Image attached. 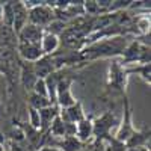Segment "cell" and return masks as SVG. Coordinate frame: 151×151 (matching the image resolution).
Here are the masks:
<instances>
[{
	"label": "cell",
	"mask_w": 151,
	"mask_h": 151,
	"mask_svg": "<svg viewBox=\"0 0 151 151\" xmlns=\"http://www.w3.org/2000/svg\"><path fill=\"white\" fill-rule=\"evenodd\" d=\"M127 71V74H137L139 77L144 80V82H147V83H150L151 82V65L150 64H145V65H136V67H133V68H130V70H125Z\"/></svg>",
	"instance_id": "22"
},
{
	"label": "cell",
	"mask_w": 151,
	"mask_h": 151,
	"mask_svg": "<svg viewBox=\"0 0 151 151\" xmlns=\"http://www.w3.org/2000/svg\"><path fill=\"white\" fill-rule=\"evenodd\" d=\"M136 129L133 127V121H132V109H130V103H129V98L124 95V116H122V122L119 125V129L116 132L115 139L125 144L127 139L132 136V133Z\"/></svg>",
	"instance_id": "5"
},
{
	"label": "cell",
	"mask_w": 151,
	"mask_h": 151,
	"mask_svg": "<svg viewBox=\"0 0 151 151\" xmlns=\"http://www.w3.org/2000/svg\"><path fill=\"white\" fill-rule=\"evenodd\" d=\"M52 20H55V11L47 2H42L41 5L29 9L27 21L30 24H35V26H38V27L45 29Z\"/></svg>",
	"instance_id": "2"
},
{
	"label": "cell",
	"mask_w": 151,
	"mask_h": 151,
	"mask_svg": "<svg viewBox=\"0 0 151 151\" xmlns=\"http://www.w3.org/2000/svg\"><path fill=\"white\" fill-rule=\"evenodd\" d=\"M45 133H48L52 137H55V139H62V137L65 136V122L59 118V115L53 119V122L50 124V127Z\"/></svg>",
	"instance_id": "18"
},
{
	"label": "cell",
	"mask_w": 151,
	"mask_h": 151,
	"mask_svg": "<svg viewBox=\"0 0 151 151\" xmlns=\"http://www.w3.org/2000/svg\"><path fill=\"white\" fill-rule=\"evenodd\" d=\"M21 74H23L21 76V80H23L24 88H26L27 91H32V88H33V85H35V82L38 79L36 76H35V71H33L32 64H27V67H24Z\"/></svg>",
	"instance_id": "20"
},
{
	"label": "cell",
	"mask_w": 151,
	"mask_h": 151,
	"mask_svg": "<svg viewBox=\"0 0 151 151\" xmlns=\"http://www.w3.org/2000/svg\"><path fill=\"white\" fill-rule=\"evenodd\" d=\"M38 112H40V130L45 133L50 127V124L53 122V119L59 115V107L56 104H50L48 107L41 109Z\"/></svg>",
	"instance_id": "15"
},
{
	"label": "cell",
	"mask_w": 151,
	"mask_h": 151,
	"mask_svg": "<svg viewBox=\"0 0 151 151\" xmlns=\"http://www.w3.org/2000/svg\"><path fill=\"white\" fill-rule=\"evenodd\" d=\"M59 36H55L52 33H47L44 32V36L40 42V47H41V52L44 56H52L56 50L59 48Z\"/></svg>",
	"instance_id": "16"
},
{
	"label": "cell",
	"mask_w": 151,
	"mask_h": 151,
	"mask_svg": "<svg viewBox=\"0 0 151 151\" xmlns=\"http://www.w3.org/2000/svg\"><path fill=\"white\" fill-rule=\"evenodd\" d=\"M141 48L142 44L139 41H132L125 45V48L122 50V65H127V64H134V62H139V56H141Z\"/></svg>",
	"instance_id": "12"
},
{
	"label": "cell",
	"mask_w": 151,
	"mask_h": 151,
	"mask_svg": "<svg viewBox=\"0 0 151 151\" xmlns=\"http://www.w3.org/2000/svg\"><path fill=\"white\" fill-rule=\"evenodd\" d=\"M115 124H116L115 115L112 112H104L101 116H98L95 121H92L94 137L95 139H104L106 136H110V130Z\"/></svg>",
	"instance_id": "4"
},
{
	"label": "cell",
	"mask_w": 151,
	"mask_h": 151,
	"mask_svg": "<svg viewBox=\"0 0 151 151\" xmlns=\"http://www.w3.org/2000/svg\"><path fill=\"white\" fill-rule=\"evenodd\" d=\"M32 67H33L35 76L38 79H45L50 74L56 73V70H58L53 56H42L40 60H36L35 64H32Z\"/></svg>",
	"instance_id": "7"
},
{
	"label": "cell",
	"mask_w": 151,
	"mask_h": 151,
	"mask_svg": "<svg viewBox=\"0 0 151 151\" xmlns=\"http://www.w3.org/2000/svg\"><path fill=\"white\" fill-rule=\"evenodd\" d=\"M12 6H14V20H12V26H14L15 33L18 35L20 30L29 23L27 21L29 11L24 8L23 2H12Z\"/></svg>",
	"instance_id": "11"
},
{
	"label": "cell",
	"mask_w": 151,
	"mask_h": 151,
	"mask_svg": "<svg viewBox=\"0 0 151 151\" xmlns=\"http://www.w3.org/2000/svg\"><path fill=\"white\" fill-rule=\"evenodd\" d=\"M65 30H67V21H65V20H58V18L52 20L48 26L44 29V32H47V33H52V35H55V36L62 35Z\"/></svg>",
	"instance_id": "21"
},
{
	"label": "cell",
	"mask_w": 151,
	"mask_h": 151,
	"mask_svg": "<svg viewBox=\"0 0 151 151\" xmlns=\"http://www.w3.org/2000/svg\"><path fill=\"white\" fill-rule=\"evenodd\" d=\"M125 45H127V41H125L124 36H110L103 41H97V42H92L91 45H88L80 53V59L92 60L98 58L116 56L122 53Z\"/></svg>",
	"instance_id": "1"
},
{
	"label": "cell",
	"mask_w": 151,
	"mask_h": 151,
	"mask_svg": "<svg viewBox=\"0 0 151 151\" xmlns=\"http://www.w3.org/2000/svg\"><path fill=\"white\" fill-rule=\"evenodd\" d=\"M27 103H29V107H32V109H35V110L45 109V107H48L50 104H52V103L48 101V98L41 97V95H38V94H35V92H29Z\"/></svg>",
	"instance_id": "19"
},
{
	"label": "cell",
	"mask_w": 151,
	"mask_h": 151,
	"mask_svg": "<svg viewBox=\"0 0 151 151\" xmlns=\"http://www.w3.org/2000/svg\"><path fill=\"white\" fill-rule=\"evenodd\" d=\"M147 145L150 147V127H145L144 130H134L125 142L127 148H142Z\"/></svg>",
	"instance_id": "13"
},
{
	"label": "cell",
	"mask_w": 151,
	"mask_h": 151,
	"mask_svg": "<svg viewBox=\"0 0 151 151\" xmlns=\"http://www.w3.org/2000/svg\"><path fill=\"white\" fill-rule=\"evenodd\" d=\"M18 53L21 59L26 60L27 64H35L36 60H40L44 56L40 44H27V42H18Z\"/></svg>",
	"instance_id": "10"
},
{
	"label": "cell",
	"mask_w": 151,
	"mask_h": 151,
	"mask_svg": "<svg viewBox=\"0 0 151 151\" xmlns=\"http://www.w3.org/2000/svg\"><path fill=\"white\" fill-rule=\"evenodd\" d=\"M76 137L85 145L94 137V129L92 121L89 118H83L80 122L76 124Z\"/></svg>",
	"instance_id": "14"
},
{
	"label": "cell",
	"mask_w": 151,
	"mask_h": 151,
	"mask_svg": "<svg viewBox=\"0 0 151 151\" xmlns=\"http://www.w3.org/2000/svg\"><path fill=\"white\" fill-rule=\"evenodd\" d=\"M71 85L73 79L70 77H62L58 83V89H56V106L59 109H67L76 103V98L71 92Z\"/></svg>",
	"instance_id": "3"
},
{
	"label": "cell",
	"mask_w": 151,
	"mask_h": 151,
	"mask_svg": "<svg viewBox=\"0 0 151 151\" xmlns=\"http://www.w3.org/2000/svg\"><path fill=\"white\" fill-rule=\"evenodd\" d=\"M30 92H35V94L41 95V97L48 98V97H47V86H45V80H44V79H36V82H35V85H33V88H32V91H30Z\"/></svg>",
	"instance_id": "24"
},
{
	"label": "cell",
	"mask_w": 151,
	"mask_h": 151,
	"mask_svg": "<svg viewBox=\"0 0 151 151\" xmlns=\"http://www.w3.org/2000/svg\"><path fill=\"white\" fill-rule=\"evenodd\" d=\"M104 139H107L110 142V147L107 148V151H127V147H125V144L116 141L115 137H112V136H106Z\"/></svg>",
	"instance_id": "26"
},
{
	"label": "cell",
	"mask_w": 151,
	"mask_h": 151,
	"mask_svg": "<svg viewBox=\"0 0 151 151\" xmlns=\"http://www.w3.org/2000/svg\"><path fill=\"white\" fill-rule=\"evenodd\" d=\"M83 12H86L88 15H97L101 11H100L95 0H89V2H83Z\"/></svg>",
	"instance_id": "25"
},
{
	"label": "cell",
	"mask_w": 151,
	"mask_h": 151,
	"mask_svg": "<svg viewBox=\"0 0 151 151\" xmlns=\"http://www.w3.org/2000/svg\"><path fill=\"white\" fill-rule=\"evenodd\" d=\"M0 151H5V145L2 144V141H0Z\"/></svg>",
	"instance_id": "29"
},
{
	"label": "cell",
	"mask_w": 151,
	"mask_h": 151,
	"mask_svg": "<svg viewBox=\"0 0 151 151\" xmlns=\"http://www.w3.org/2000/svg\"><path fill=\"white\" fill-rule=\"evenodd\" d=\"M27 115H29V125L32 129H35V130H40V112L29 107L27 109Z\"/></svg>",
	"instance_id": "23"
},
{
	"label": "cell",
	"mask_w": 151,
	"mask_h": 151,
	"mask_svg": "<svg viewBox=\"0 0 151 151\" xmlns=\"http://www.w3.org/2000/svg\"><path fill=\"white\" fill-rule=\"evenodd\" d=\"M127 151H150L147 147H142V148H127Z\"/></svg>",
	"instance_id": "28"
},
{
	"label": "cell",
	"mask_w": 151,
	"mask_h": 151,
	"mask_svg": "<svg viewBox=\"0 0 151 151\" xmlns=\"http://www.w3.org/2000/svg\"><path fill=\"white\" fill-rule=\"evenodd\" d=\"M59 118L64 122H73V124L80 122L83 118H86L82 103L76 101L73 106H70L67 109H59Z\"/></svg>",
	"instance_id": "9"
},
{
	"label": "cell",
	"mask_w": 151,
	"mask_h": 151,
	"mask_svg": "<svg viewBox=\"0 0 151 151\" xmlns=\"http://www.w3.org/2000/svg\"><path fill=\"white\" fill-rule=\"evenodd\" d=\"M125 85H127V71L121 62L113 60L109 67V86L118 91H125Z\"/></svg>",
	"instance_id": "6"
},
{
	"label": "cell",
	"mask_w": 151,
	"mask_h": 151,
	"mask_svg": "<svg viewBox=\"0 0 151 151\" xmlns=\"http://www.w3.org/2000/svg\"><path fill=\"white\" fill-rule=\"evenodd\" d=\"M44 36V29L42 27H38L35 24L27 23L24 26L20 33H18V40L20 42H27V44H40L41 40Z\"/></svg>",
	"instance_id": "8"
},
{
	"label": "cell",
	"mask_w": 151,
	"mask_h": 151,
	"mask_svg": "<svg viewBox=\"0 0 151 151\" xmlns=\"http://www.w3.org/2000/svg\"><path fill=\"white\" fill-rule=\"evenodd\" d=\"M38 151H60L58 147H52V145H44L41 148H38Z\"/></svg>",
	"instance_id": "27"
},
{
	"label": "cell",
	"mask_w": 151,
	"mask_h": 151,
	"mask_svg": "<svg viewBox=\"0 0 151 151\" xmlns=\"http://www.w3.org/2000/svg\"><path fill=\"white\" fill-rule=\"evenodd\" d=\"M56 147L60 151H82V148L85 145L74 136V137H62V139H58Z\"/></svg>",
	"instance_id": "17"
}]
</instances>
